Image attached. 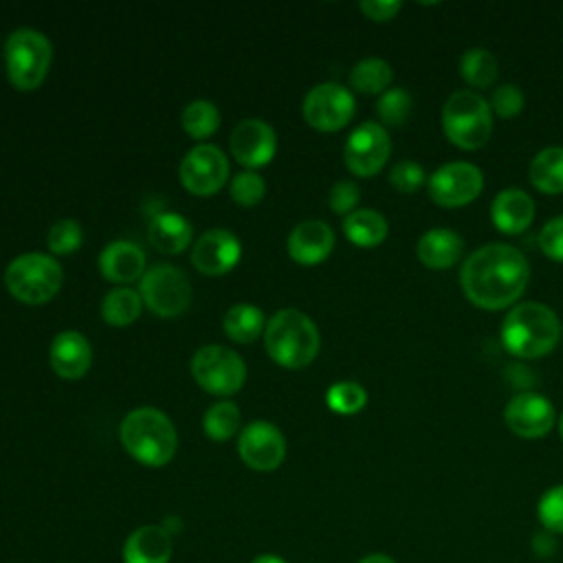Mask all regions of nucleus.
<instances>
[{
	"instance_id": "1",
	"label": "nucleus",
	"mask_w": 563,
	"mask_h": 563,
	"mask_svg": "<svg viewBox=\"0 0 563 563\" xmlns=\"http://www.w3.org/2000/svg\"><path fill=\"white\" fill-rule=\"evenodd\" d=\"M530 279L523 253L506 242H490L471 253L462 266L460 284L471 303L484 310H501L515 303Z\"/></svg>"
},
{
	"instance_id": "2",
	"label": "nucleus",
	"mask_w": 563,
	"mask_h": 563,
	"mask_svg": "<svg viewBox=\"0 0 563 563\" xmlns=\"http://www.w3.org/2000/svg\"><path fill=\"white\" fill-rule=\"evenodd\" d=\"M561 339V321L552 308L539 301H523L510 308L501 323L504 347L519 358L550 354Z\"/></svg>"
},
{
	"instance_id": "3",
	"label": "nucleus",
	"mask_w": 563,
	"mask_h": 563,
	"mask_svg": "<svg viewBox=\"0 0 563 563\" xmlns=\"http://www.w3.org/2000/svg\"><path fill=\"white\" fill-rule=\"evenodd\" d=\"M264 345L277 365L299 369L314 361L321 339L317 325L306 312L297 308H282L266 321Z\"/></svg>"
},
{
	"instance_id": "4",
	"label": "nucleus",
	"mask_w": 563,
	"mask_h": 563,
	"mask_svg": "<svg viewBox=\"0 0 563 563\" xmlns=\"http://www.w3.org/2000/svg\"><path fill=\"white\" fill-rule=\"evenodd\" d=\"M125 451L145 466L167 464L178 444L172 420L154 407H136L125 413L119 429Z\"/></svg>"
},
{
	"instance_id": "5",
	"label": "nucleus",
	"mask_w": 563,
	"mask_h": 563,
	"mask_svg": "<svg viewBox=\"0 0 563 563\" xmlns=\"http://www.w3.org/2000/svg\"><path fill=\"white\" fill-rule=\"evenodd\" d=\"M442 128L453 145L477 150L493 134L490 103L475 90H455L442 108Z\"/></svg>"
},
{
	"instance_id": "6",
	"label": "nucleus",
	"mask_w": 563,
	"mask_h": 563,
	"mask_svg": "<svg viewBox=\"0 0 563 563\" xmlns=\"http://www.w3.org/2000/svg\"><path fill=\"white\" fill-rule=\"evenodd\" d=\"M53 62L48 37L35 29H15L4 42L7 77L18 90H35L44 81Z\"/></svg>"
},
{
	"instance_id": "7",
	"label": "nucleus",
	"mask_w": 563,
	"mask_h": 563,
	"mask_svg": "<svg viewBox=\"0 0 563 563\" xmlns=\"http://www.w3.org/2000/svg\"><path fill=\"white\" fill-rule=\"evenodd\" d=\"M64 282V271L55 257L44 253H24L11 260L4 271L7 290L22 303L40 306L51 301Z\"/></svg>"
},
{
	"instance_id": "8",
	"label": "nucleus",
	"mask_w": 563,
	"mask_h": 563,
	"mask_svg": "<svg viewBox=\"0 0 563 563\" xmlns=\"http://www.w3.org/2000/svg\"><path fill=\"white\" fill-rule=\"evenodd\" d=\"M143 303L163 319L183 314L191 303V286L187 275L172 264L150 266L139 284Z\"/></svg>"
},
{
	"instance_id": "9",
	"label": "nucleus",
	"mask_w": 563,
	"mask_h": 563,
	"mask_svg": "<svg viewBox=\"0 0 563 563\" xmlns=\"http://www.w3.org/2000/svg\"><path fill=\"white\" fill-rule=\"evenodd\" d=\"M191 376L216 396H231L242 389L246 365L238 352L224 345H202L191 356Z\"/></svg>"
},
{
	"instance_id": "10",
	"label": "nucleus",
	"mask_w": 563,
	"mask_h": 563,
	"mask_svg": "<svg viewBox=\"0 0 563 563\" xmlns=\"http://www.w3.org/2000/svg\"><path fill=\"white\" fill-rule=\"evenodd\" d=\"M301 112L308 125L321 132H334L350 123L354 114L352 92L334 81L317 84L303 97Z\"/></svg>"
},
{
	"instance_id": "11",
	"label": "nucleus",
	"mask_w": 563,
	"mask_h": 563,
	"mask_svg": "<svg viewBox=\"0 0 563 563\" xmlns=\"http://www.w3.org/2000/svg\"><path fill=\"white\" fill-rule=\"evenodd\" d=\"M391 152V141L385 125L374 121H363L356 125L343 147L345 165L352 174L369 178L383 169Z\"/></svg>"
},
{
	"instance_id": "12",
	"label": "nucleus",
	"mask_w": 563,
	"mask_h": 563,
	"mask_svg": "<svg viewBox=\"0 0 563 563\" xmlns=\"http://www.w3.org/2000/svg\"><path fill=\"white\" fill-rule=\"evenodd\" d=\"M178 176L183 187L194 196H213L229 176V161L218 145L200 143L180 161Z\"/></svg>"
},
{
	"instance_id": "13",
	"label": "nucleus",
	"mask_w": 563,
	"mask_h": 563,
	"mask_svg": "<svg viewBox=\"0 0 563 563\" xmlns=\"http://www.w3.org/2000/svg\"><path fill=\"white\" fill-rule=\"evenodd\" d=\"M482 169L466 161H453L429 176V196L440 207H462L482 194Z\"/></svg>"
},
{
	"instance_id": "14",
	"label": "nucleus",
	"mask_w": 563,
	"mask_h": 563,
	"mask_svg": "<svg viewBox=\"0 0 563 563\" xmlns=\"http://www.w3.org/2000/svg\"><path fill=\"white\" fill-rule=\"evenodd\" d=\"M238 453L253 471H273L286 457V440L268 420L249 422L238 438Z\"/></svg>"
},
{
	"instance_id": "15",
	"label": "nucleus",
	"mask_w": 563,
	"mask_h": 563,
	"mask_svg": "<svg viewBox=\"0 0 563 563\" xmlns=\"http://www.w3.org/2000/svg\"><path fill=\"white\" fill-rule=\"evenodd\" d=\"M504 420L515 435L537 440L552 429L554 407L550 398L537 391H521L508 400L504 409Z\"/></svg>"
},
{
	"instance_id": "16",
	"label": "nucleus",
	"mask_w": 563,
	"mask_h": 563,
	"mask_svg": "<svg viewBox=\"0 0 563 563\" xmlns=\"http://www.w3.org/2000/svg\"><path fill=\"white\" fill-rule=\"evenodd\" d=\"M231 154L244 167L266 165L277 150L275 130L262 119H242L231 132Z\"/></svg>"
},
{
	"instance_id": "17",
	"label": "nucleus",
	"mask_w": 563,
	"mask_h": 563,
	"mask_svg": "<svg viewBox=\"0 0 563 563\" xmlns=\"http://www.w3.org/2000/svg\"><path fill=\"white\" fill-rule=\"evenodd\" d=\"M242 255V244L238 235H233L229 229H209L205 231L194 251L191 262L202 275H224L229 273Z\"/></svg>"
},
{
	"instance_id": "18",
	"label": "nucleus",
	"mask_w": 563,
	"mask_h": 563,
	"mask_svg": "<svg viewBox=\"0 0 563 563\" xmlns=\"http://www.w3.org/2000/svg\"><path fill=\"white\" fill-rule=\"evenodd\" d=\"M334 249V231L323 220H303L288 235V255L303 266L323 262Z\"/></svg>"
},
{
	"instance_id": "19",
	"label": "nucleus",
	"mask_w": 563,
	"mask_h": 563,
	"mask_svg": "<svg viewBox=\"0 0 563 563\" xmlns=\"http://www.w3.org/2000/svg\"><path fill=\"white\" fill-rule=\"evenodd\" d=\"M48 356H51V367L59 378L77 380L90 369L92 347L81 332L64 330L53 339Z\"/></svg>"
},
{
	"instance_id": "20",
	"label": "nucleus",
	"mask_w": 563,
	"mask_h": 563,
	"mask_svg": "<svg viewBox=\"0 0 563 563\" xmlns=\"http://www.w3.org/2000/svg\"><path fill=\"white\" fill-rule=\"evenodd\" d=\"M99 271L114 284H128L145 273V253L128 240H114L99 253Z\"/></svg>"
},
{
	"instance_id": "21",
	"label": "nucleus",
	"mask_w": 563,
	"mask_h": 563,
	"mask_svg": "<svg viewBox=\"0 0 563 563\" xmlns=\"http://www.w3.org/2000/svg\"><path fill=\"white\" fill-rule=\"evenodd\" d=\"M490 218L501 233H521L532 224L534 200L519 187H506L493 198Z\"/></svg>"
},
{
	"instance_id": "22",
	"label": "nucleus",
	"mask_w": 563,
	"mask_h": 563,
	"mask_svg": "<svg viewBox=\"0 0 563 563\" xmlns=\"http://www.w3.org/2000/svg\"><path fill=\"white\" fill-rule=\"evenodd\" d=\"M172 556V534L163 526L136 528L123 545L125 563H167Z\"/></svg>"
},
{
	"instance_id": "23",
	"label": "nucleus",
	"mask_w": 563,
	"mask_h": 563,
	"mask_svg": "<svg viewBox=\"0 0 563 563\" xmlns=\"http://www.w3.org/2000/svg\"><path fill=\"white\" fill-rule=\"evenodd\" d=\"M464 251V240L446 227L429 229L420 235L416 253L418 260L429 268H449L453 266Z\"/></svg>"
},
{
	"instance_id": "24",
	"label": "nucleus",
	"mask_w": 563,
	"mask_h": 563,
	"mask_svg": "<svg viewBox=\"0 0 563 563\" xmlns=\"http://www.w3.org/2000/svg\"><path fill=\"white\" fill-rule=\"evenodd\" d=\"M191 222L174 211H158L147 222V240L163 253H183L191 242Z\"/></svg>"
},
{
	"instance_id": "25",
	"label": "nucleus",
	"mask_w": 563,
	"mask_h": 563,
	"mask_svg": "<svg viewBox=\"0 0 563 563\" xmlns=\"http://www.w3.org/2000/svg\"><path fill=\"white\" fill-rule=\"evenodd\" d=\"M387 220L376 209H354L343 218V231L350 242L363 249L378 246L387 238Z\"/></svg>"
},
{
	"instance_id": "26",
	"label": "nucleus",
	"mask_w": 563,
	"mask_h": 563,
	"mask_svg": "<svg viewBox=\"0 0 563 563\" xmlns=\"http://www.w3.org/2000/svg\"><path fill=\"white\" fill-rule=\"evenodd\" d=\"M530 183L543 194L563 191V147L552 145L534 154L528 167Z\"/></svg>"
},
{
	"instance_id": "27",
	"label": "nucleus",
	"mask_w": 563,
	"mask_h": 563,
	"mask_svg": "<svg viewBox=\"0 0 563 563\" xmlns=\"http://www.w3.org/2000/svg\"><path fill=\"white\" fill-rule=\"evenodd\" d=\"M222 328L231 341L253 343L266 328L264 312L253 303H235L224 312Z\"/></svg>"
},
{
	"instance_id": "28",
	"label": "nucleus",
	"mask_w": 563,
	"mask_h": 563,
	"mask_svg": "<svg viewBox=\"0 0 563 563\" xmlns=\"http://www.w3.org/2000/svg\"><path fill=\"white\" fill-rule=\"evenodd\" d=\"M141 308H143V299H141L139 290L119 286V288H112L103 297L101 317L106 323L121 328V325H130L132 321H136L141 317Z\"/></svg>"
},
{
	"instance_id": "29",
	"label": "nucleus",
	"mask_w": 563,
	"mask_h": 563,
	"mask_svg": "<svg viewBox=\"0 0 563 563\" xmlns=\"http://www.w3.org/2000/svg\"><path fill=\"white\" fill-rule=\"evenodd\" d=\"M391 77H394L391 66L380 57H365L350 70L352 88L365 95L385 92L387 86L391 84Z\"/></svg>"
},
{
	"instance_id": "30",
	"label": "nucleus",
	"mask_w": 563,
	"mask_h": 563,
	"mask_svg": "<svg viewBox=\"0 0 563 563\" xmlns=\"http://www.w3.org/2000/svg\"><path fill=\"white\" fill-rule=\"evenodd\" d=\"M460 73L466 84L475 88H488L497 77V59L488 48L473 46L462 53Z\"/></svg>"
},
{
	"instance_id": "31",
	"label": "nucleus",
	"mask_w": 563,
	"mask_h": 563,
	"mask_svg": "<svg viewBox=\"0 0 563 563\" xmlns=\"http://www.w3.org/2000/svg\"><path fill=\"white\" fill-rule=\"evenodd\" d=\"M240 420H242V416H240L238 405L231 400H220L205 411L202 429L211 440L224 442L238 433Z\"/></svg>"
},
{
	"instance_id": "32",
	"label": "nucleus",
	"mask_w": 563,
	"mask_h": 563,
	"mask_svg": "<svg viewBox=\"0 0 563 563\" xmlns=\"http://www.w3.org/2000/svg\"><path fill=\"white\" fill-rule=\"evenodd\" d=\"M183 130L194 139L211 136L220 125V112L209 99H196L183 110Z\"/></svg>"
},
{
	"instance_id": "33",
	"label": "nucleus",
	"mask_w": 563,
	"mask_h": 563,
	"mask_svg": "<svg viewBox=\"0 0 563 563\" xmlns=\"http://www.w3.org/2000/svg\"><path fill=\"white\" fill-rule=\"evenodd\" d=\"M413 108V99L405 88H387L376 101V114L385 125H402Z\"/></svg>"
},
{
	"instance_id": "34",
	"label": "nucleus",
	"mask_w": 563,
	"mask_h": 563,
	"mask_svg": "<svg viewBox=\"0 0 563 563\" xmlns=\"http://www.w3.org/2000/svg\"><path fill=\"white\" fill-rule=\"evenodd\" d=\"M325 402L332 411L352 416L365 407L367 391L354 380H339V383L330 385V389L325 394Z\"/></svg>"
},
{
	"instance_id": "35",
	"label": "nucleus",
	"mask_w": 563,
	"mask_h": 563,
	"mask_svg": "<svg viewBox=\"0 0 563 563\" xmlns=\"http://www.w3.org/2000/svg\"><path fill=\"white\" fill-rule=\"evenodd\" d=\"M81 240H84L81 224L73 218H64V220H57L51 227L46 244H48L51 253L68 255V253H75L81 246Z\"/></svg>"
},
{
	"instance_id": "36",
	"label": "nucleus",
	"mask_w": 563,
	"mask_h": 563,
	"mask_svg": "<svg viewBox=\"0 0 563 563\" xmlns=\"http://www.w3.org/2000/svg\"><path fill=\"white\" fill-rule=\"evenodd\" d=\"M537 517L543 530L563 534V484H556L541 495L537 504Z\"/></svg>"
},
{
	"instance_id": "37",
	"label": "nucleus",
	"mask_w": 563,
	"mask_h": 563,
	"mask_svg": "<svg viewBox=\"0 0 563 563\" xmlns=\"http://www.w3.org/2000/svg\"><path fill=\"white\" fill-rule=\"evenodd\" d=\"M231 198L242 205V207H253L257 205L264 194H266V183L260 174L255 172H240L238 176H233L231 180Z\"/></svg>"
},
{
	"instance_id": "38",
	"label": "nucleus",
	"mask_w": 563,
	"mask_h": 563,
	"mask_svg": "<svg viewBox=\"0 0 563 563\" xmlns=\"http://www.w3.org/2000/svg\"><path fill=\"white\" fill-rule=\"evenodd\" d=\"M427 180L424 167L416 161H398L391 169H389V183L396 191L400 194H416Z\"/></svg>"
},
{
	"instance_id": "39",
	"label": "nucleus",
	"mask_w": 563,
	"mask_h": 563,
	"mask_svg": "<svg viewBox=\"0 0 563 563\" xmlns=\"http://www.w3.org/2000/svg\"><path fill=\"white\" fill-rule=\"evenodd\" d=\"M523 108V92L515 84H501L499 88L493 90L490 97V110H495L499 117L510 119L519 114Z\"/></svg>"
},
{
	"instance_id": "40",
	"label": "nucleus",
	"mask_w": 563,
	"mask_h": 563,
	"mask_svg": "<svg viewBox=\"0 0 563 563\" xmlns=\"http://www.w3.org/2000/svg\"><path fill=\"white\" fill-rule=\"evenodd\" d=\"M358 198H361V191H358V185L352 183V180H339L332 185L330 194H328V205L334 213H352L358 205Z\"/></svg>"
},
{
	"instance_id": "41",
	"label": "nucleus",
	"mask_w": 563,
	"mask_h": 563,
	"mask_svg": "<svg viewBox=\"0 0 563 563\" xmlns=\"http://www.w3.org/2000/svg\"><path fill=\"white\" fill-rule=\"evenodd\" d=\"M539 249L554 262H563V216L548 220L539 233Z\"/></svg>"
},
{
	"instance_id": "42",
	"label": "nucleus",
	"mask_w": 563,
	"mask_h": 563,
	"mask_svg": "<svg viewBox=\"0 0 563 563\" xmlns=\"http://www.w3.org/2000/svg\"><path fill=\"white\" fill-rule=\"evenodd\" d=\"M358 7L369 20L385 22V20H391L400 11L402 2H398V0H363Z\"/></svg>"
},
{
	"instance_id": "43",
	"label": "nucleus",
	"mask_w": 563,
	"mask_h": 563,
	"mask_svg": "<svg viewBox=\"0 0 563 563\" xmlns=\"http://www.w3.org/2000/svg\"><path fill=\"white\" fill-rule=\"evenodd\" d=\"M532 548H534V552H537L539 556H552V554H554V550H556V539H554V534H552V532L543 530V532L534 534V539H532Z\"/></svg>"
},
{
	"instance_id": "44",
	"label": "nucleus",
	"mask_w": 563,
	"mask_h": 563,
	"mask_svg": "<svg viewBox=\"0 0 563 563\" xmlns=\"http://www.w3.org/2000/svg\"><path fill=\"white\" fill-rule=\"evenodd\" d=\"M358 563H396L389 554H383V552H372L367 556H363Z\"/></svg>"
},
{
	"instance_id": "45",
	"label": "nucleus",
	"mask_w": 563,
	"mask_h": 563,
	"mask_svg": "<svg viewBox=\"0 0 563 563\" xmlns=\"http://www.w3.org/2000/svg\"><path fill=\"white\" fill-rule=\"evenodd\" d=\"M251 563H286V561L279 559L277 554H260V556H255Z\"/></svg>"
},
{
	"instance_id": "46",
	"label": "nucleus",
	"mask_w": 563,
	"mask_h": 563,
	"mask_svg": "<svg viewBox=\"0 0 563 563\" xmlns=\"http://www.w3.org/2000/svg\"><path fill=\"white\" fill-rule=\"evenodd\" d=\"M559 433H561V438H563V413H561V418H559Z\"/></svg>"
}]
</instances>
